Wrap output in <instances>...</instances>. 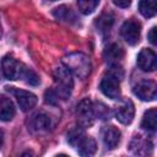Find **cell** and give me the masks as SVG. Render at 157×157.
<instances>
[{"mask_svg": "<svg viewBox=\"0 0 157 157\" xmlns=\"http://www.w3.org/2000/svg\"><path fill=\"white\" fill-rule=\"evenodd\" d=\"M1 67L2 74L7 80H25L32 86H37L39 83L38 75L12 56H5L1 61Z\"/></svg>", "mask_w": 157, "mask_h": 157, "instance_id": "cell-1", "label": "cell"}, {"mask_svg": "<svg viewBox=\"0 0 157 157\" xmlns=\"http://www.w3.org/2000/svg\"><path fill=\"white\" fill-rule=\"evenodd\" d=\"M63 65L66 66L72 75L82 80L91 74V69H92L90 58L81 52H74L65 55L63 58Z\"/></svg>", "mask_w": 157, "mask_h": 157, "instance_id": "cell-2", "label": "cell"}, {"mask_svg": "<svg viewBox=\"0 0 157 157\" xmlns=\"http://www.w3.org/2000/svg\"><path fill=\"white\" fill-rule=\"evenodd\" d=\"M54 82L55 88L53 90L58 98L66 99L71 94L72 87H74V80L72 74L69 71V69L64 65H60L54 70Z\"/></svg>", "mask_w": 157, "mask_h": 157, "instance_id": "cell-3", "label": "cell"}, {"mask_svg": "<svg viewBox=\"0 0 157 157\" xmlns=\"http://www.w3.org/2000/svg\"><path fill=\"white\" fill-rule=\"evenodd\" d=\"M110 71L101 80L99 83V90L102 91V93L112 99H117L120 97V82L119 78L121 77L120 75H118L117 69L120 66H110Z\"/></svg>", "mask_w": 157, "mask_h": 157, "instance_id": "cell-4", "label": "cell"}, {"mask_svg": "<svg viewBox=\"0 0 157 157\" xmlns=\"http://www.w3.org/2000/svg\"><path fill=\"white\" fill-rule=\"evenodd\" d=\"M6 90L15 96L20 108L23 112H28L31 109L34 108V105L37 104V96L29 91L26 90H21V88H16V87H6Z\"/></svg>", "mask_w": 157, "mask_h": 157, "instance_id": "cell-5", "label": "cell"}, {"mask_svg": "<svg viewBox=\"0 0 157 157\" xmlns=\"http://www.w3.org/2000/svg\"><path fill=\"white\" fill-rule=\"evenodd\" d=\"M76 115H77L78 124L82 128H88L93 124L96 117H94V112H93V103L91 102V99L85 98L77 104Z\"/></svg>", "mask_w": 157, "mask_h": 157, "instance_id": "cell-6", "label": "cell"}, {"mask_svg": "<svg viewBox=\"0 0 157 157\" xmlns=\"http://www.w3.org/2000/svg\"><path fill=\"white\" fill-rule=\"evenodd\" d=\"M120 33H121V37L124 38V40L128 44L135 45L140 40L141 25L136 20L130 18V20H128L123 23V26L120 28Z\"/></svg>", "mask_w": 157, "mask_h": 157, "instance_id": "cell-7", "label": "cell"}, {"mask_svg": "<svg viewBox=\"0 0 157 157\" xmlns=\"http://www.w3.org/2000/svg\"><path fill=\"white\" fill-rule=\"evenodd\" d=\"M156 90H157V86L153 81L144 80V81H140L134 87V93L141 101L150 102V101H153L156 98Z\"/></svg>", "mask_w": 157, "mask_h": 157, "instance_id": "cell-8", "label": "cell"}, {"mask_svg": "<svg viewBox=\"0 0 157 157\" xmlns=\"http://www.w3.org/2000/svg\"><path fill=\"white\" fill-rule=\"evenodd\" d=\"M137 66L142 70V71H153L156 69V64H157V56L156 53L152 49L148 48H144L141 49V52L137 55Z\"/></svg>", "mask_w": 157, "mask_h": 157, "instance_id": "cell-9", "label": "cell"}, {"mask_svg": "<svg viewBox=\"0 0 157 157\" xmlns=\"http://www.w3.org/2000/svg\"><path fill=\"white\" fill-rule=\"evenodd\" d=\"M134 115H135V107L130 99L123 101L115 108V118L118 119V121H120L124 125L130 124L134 119Z\"/></svg>", "mask_w": 157, "mask_h": 157, "instance_id": "cell-10", "label": "cell"}, {"mask_svg": "<svg viewBox=\"0 0 157 157\" xmlns=\"http://www.w3.org/2000/svg\"><path fill=\"white\" fill-rule=\"evenodd\" d=\"M104 61L110 66H120V63L124 58V52L118 44H110L105 48L103 53Z\"/></svg>", "mask_w": 157, "mask_h": 157, "instance_id": "cell-11", "label": "cell"}, {"mask_svg": "<svg viewBox=\"0 0 157 157\" xmlns=\"http://www.w3.org/2000/svg\"><path fill=\"white\" fill-rule=\"evenodd\" d=\"M102 140L107 148L113 150L120 142V131L115 126H104L102 129Z\"/></svg>", "mask_w": 157, "mask_h": 157, "instance_id": "cell-12", "label": "cell"}, {"mask_svg": "<svg viewBox=\"0 0 157 157\" xmlns=\"http://www.w3.org/2000/svg\"><path fill=\"white\" fill-rule=\"evenodd\" d=\"M29 128L33 131H47L52 128V119L44 113H37L31 118Z\"/></svg>", "mask_w": 157, "mask_h": 157, "instance_id": "cell-13", "label": "cell"}, {"mask_svg": "<svg viewBox=\"0 0 157 157\" xmlns=\"http://www.w3.org/2000/svg\"><path fill=\"white\" fill-rule=\"evenodd\" d=\"M75 147L77 148V152L81 156H92V155H94V152L97 150L96 141L91 136H87V135H83Z\"/></svg>", "mask_w": 157, "mask_h": 157, "instance_id": "cell-14", "label": "cell"}, {"mask_svg": "<svg viewBox=\"0 0 157 157\" xmlns=\"http://www.w3.org/2000/svg\"><path fill=\"white\" fill-rule=\"evenodd\" d=\"M15 105L7 97L0 96V120L9 121L15 117Z\"/></svg>", "mask_w": 157, "mask_h": 157, "instance_id": "cell-15", "label": "cell"}, {"mask_svg": "<svg viewBox=\"0 0 157 157\" xmlns=\"http://www.w3.org/2000/svg\"><path fill=\"white\" fill-rule=\"evenodd\" d=\"M114 23V17L110 13H102L94 22V26L97 28V31L102 34V36H107L110 32V28Z\"/></svg>", "mask_w": 157, "mask_h": 157, "instance_id": "cell-16", "label": "cell"}, {"mask_svg": "<svg viewBox=\"0 0 157 157\" xmlns=\"http://www.w3.org/2000/svg\"><path fill=\"white\" fill-rule=\"evenodd\" d=\"M141 128L147 131H155L157 128V109L151 108L145 112L141 121Z\"/></svg>", "mask_w": 157, "mask_h": 157, "instance_id": "cell-17", "label": "cell"}, {"mask_svg": "<svg viewBox=\"0 0 157 157\" xmlns=\"http://www.w3.org/2000/svg\"><path fill=\"white\" fill-rule=\"evenodd\" d=\"M152 147L151 142L146 139H144L142 136H135L134 140L131 141V151L136 155H144L147 153L148 150Z\"/></svg>", "mask_w": 157, "mask_h": 157, "instance_id": "cell-18", "label": "cell"}, {"mask_svg": "<svg viewBox=\"0 0 157 157\" xmlns=\"http://www.w3.org/2000/svg\"><path fill=\"white\" fill-rule=\"evenodd\" d=\"M139 11L144 17H153L156 15V0H140Z\"/></svg>", "mask_w": 157, "mask_h": 157, "instance_id": "cell-19", "label": "cell"}, {"mask_svg": "<svg viewBox=\"0 0 157 157\" xmlns=\"http://www.w3.org/2000/svg\"><path fill=\"white\" fill-rule=\"evenodd\" d=\"M53 15L55 18L60 20V21H65V22H71L75 20V15L74 12L65 5H61L59 7H56L54 11H53Z\"/></svg>", "mask_w": 157, "mask_h": 157, "instance_id": "cell-20", "label": "cell"}, {"mask_svg": "<svg viewBox=\"0 0 157 157\" xmlns=\"http://www.w3.org/2000/svg\"><path fill=\"white\" fill-rule=\"evenodd\" d=\"M99 1L101 0H77V6L80 12L83 15H90L96 10Z\"/></svg>", "mask_w": 157, "mask_h": 157, "instance_id": "cell-21", "label": "cell"}, {"mask_svg": "<svg viewBox=\"0 0 157 157\" xmlns=\"http://www.w3.org/2000/svg\"><path fill=\"white\" fill-rule=\"evenodd\" d=\"M83 135H86V134H85L82 126H81V125L75 126V128H72V129L69 131V134H67V141H69V144H70L72 147H75V146L77 145V142L80 141V139H81Z\"/></svg>", "mask_w": 157, "mask_h": 157, "instance_id": "cell-22", "label": "cell"}, {"mask_svg": "<svg viewBox=\"0 0 157 157\" xmlns=\"http://www.w3.org/2000/svg\"><path fill=\"white\" fill-rule=\"evenodd\" d=\"M93 112H94V117H97L99 119H108L109 118V109L102 103L93 104Z\"/></svg>", "mask_w": 157, "mask_h": 157, "instance_id": "cell-23", "label": "cell"}, {"mask_svg": "<svg viewBox=\"0 0 157 157\" xmlns=\"http://www.w3.org/2000/svg\"><path fill=\"white\" fill-rule=\"evenodd\" d=\"M147 37H148V40L153 44V45H156L157 44V36H156V27H152L151 29H150V32H148V34H147Z\"/></svg>", "mask_w": 157, "mask_h": 157, "instance_id": "cell-24", "label": "cell"}, {"mask_svg": "<svg viewBox=\"0 0 157 157\" xmlns=\"http://www.w3.org/2000/svg\"><path fill=\"white\" fill-rule=\"evenodd\" d=\"M113 2L118 6V7H128V6H130V4H131V0H113Z\"/></svg>", "mask_w": 157, "mask_h": 157, "instance_id": "cell-25", "label": "cell"}, {"mask_svg": "<svg viewBox=\"0 0 157 157\" xmlns=\"http://www.w3.org/2000/svg\"><path fill=\"white\" fill-rule=\"evenodd\" d=\"M2 142H4V132H2L1 130H0V147H1Z\"/></svg>", "mask_w": 157, "mask_h": 157, "instance_id": "cell-26", "label": "cell"}, {"mask_svg": "<svg viewBox=\"0 0 157 157\" xmlns=\"http://www.w3.org/2000/svg\"><path fill=\"white\" fill-rule=\"evenodd\" d=\"M0 37H1V25H0Z\"/></svg>", "mask_w": 157, "mask_h": 157, "instance_id": "cell-27", "label": "cell"}, {"mask_svg": "<svg viewBox=\"0 0 157 157\" xmlns=\"http://www.w3.org/2000/svg\"><path fill=\"white\" fill-rule=\"evenodd\" d=\"M47 1H56V0H47Z\"/></svg>", "mask_w": 157, "mask_h": 157, "instance_id": "cell-28", "label": "cell"}]
</instances>
